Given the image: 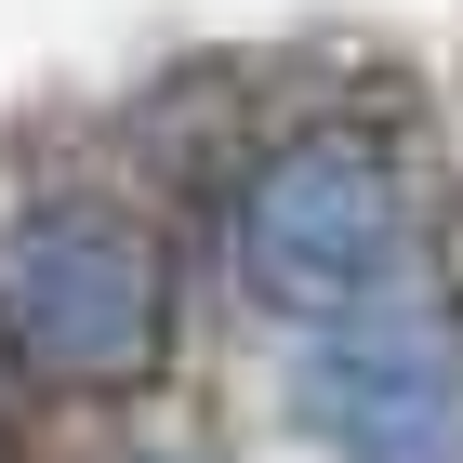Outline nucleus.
I'll use <instances>...</instances> for the list:
<instances>
[{
  "mask_svg": "<svg viewBox=\"0 0 463 463\" xmlns=\"http://www.w3.org/2000/svg\"><path fill=\"white\" fill-rule=\"evenodd\" d=\"M173 318H185L173 239L133 199L53 185V199H27V213L0 225V345L27 357L40 384H67V397L146 384L173 357Z\"/></svg>",
  "mask_w": 463,
  "mask_h": 463,
  "instance_id": "nucleus-1",
  "label": "nucleus"
},
{
  "mask_svg": "<svg viewBox=\"0 0 463 463\" xmlns=\"http://www.w3.org/2000/svg\"><path fill=\"white\" fill-rule=\"evenodd\" d=\"M225 251H239V291L265 318L345 331L411 265V185L371 133H279L225 199Z\"/></svg>",
  "mask_w": 463,
  "mask_h": 463,
  "instance_id": "nucleus-2",
  "label": "nucleus"
},
{
  "mask_svg": "<svg viewBox=\"0 0 463 463\" xmlns=\"http://www.w3.org/2000/svg\"><path fill=\"white\" fill-rule=\"evenodd\" d=\"M305 424L331 437V463H463V318L371 305L305 345Z\"/></svg>",
  "mask_w": 463,
  "mask_h": 463,
  "instance_id": "nucleus-3",
  "label": "nucleus"
}]
</instances>
